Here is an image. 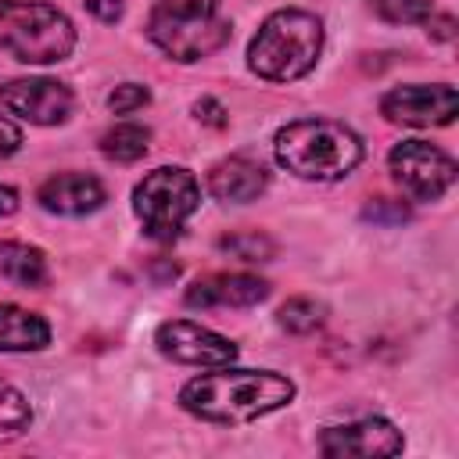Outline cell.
<instances>
[{"label":"cell","instance_id":"6da1fadb","mask_svg":"<svg viewBox=\"0 0 459 459\" xmlns=\"http://www.w3.org/2000/svg\"><path fill=\"white\" fill-rule=\"evenodd\" d=\"M294 398V384L269 369H219L190 380L179 405L208 423H247Z\"/></svg>","mask_w":459,"mask_h":459},{"label":"cell","instance_id":"7a4b0ae2","mask_svg":"<svg viewBox=\"0 0 459 459\" xmlns=\"http://www.w3.org/2000/svg\"><path fill=\"white\" fill-rule=\"evenodd\" d=\"M276 161L301 179H341L362 161L359 136L330 118H298L287 122L273 140Z\"/></svg>","mask_w":459,"mask_h":459},{"label":"cell","instance_id":"3957f363","mask_svg":"<svg viewBox=\"0 0 459 459\" xmlns=\"http://www.w3.org/2000/svg\"><path fill=\"white\" fill-rule=\"evenodd\" d=\"M323 50V22L308 11H276L247 47V65L269 82L301 79Z\"/></svg>","mask_w":459,"mask_h":459},{"label":"cell","instance_id":"277c9868","mask_svg":"<svg viewBox=\"0 0 459 459\" xmlns=\"http://www.w3.org/2000/svg\"><path fill=\"white\" fill-rule=\"evenodd\" d=\"M147 36L169 57L197 61L230 39V22L219 14V0H158L147 18Z\"/></svg>","mask_w":459,"mask_h":459},{"label":"cell","instance_id":"5b68a950","mask_svg":"<svg viewBox=\"0 0 459 459\" xmlns=\"http://www.w3.org/2000/svg\"><path fill=\"white\" fill-rule=\"evenodd\" d=\"M0 47L25 65H50L72 54L75 29L72 22L36 0H4L0 4Z\"/></svg>","mask_w":459,"mask_h":459},{"label":"cell","instance_id":"8992f818","mask_svg":"<svg viewBox=\"0 0 459 459\" xmlns=\"http://www.w3.org/2000/svg\"><path fill=\"white\" fill-rule=\"evenodd\" d=\"M201 190L186 169H154L133 190V208L143 222V233L154 240H172L197 212Z\"/></svg>","mask_w":459,"mask_h":459},{"label":"cell","instance_id":"52a82bcc","mask_svg":"<svg viewBox=\"0 0 459 459\" xmlns=\"http://www.w3.org/2000/svg\"><path fill=\"white\" fill-rule=\"evenodd\" d=\"M391 176L409 197L437 201L455 179V161L427 140H402L391 151Z\"/></svg>","mask_w":459,"mask_h":459},{"label":"cell","instance_id":"ba28073f","mask_svg":"<svg viewBox=\"0 0 459 459\" xmlns=\"http://www.w3.org/2000/svg\"><path fill=\"white\" fill-rule=\"evenodd\" d=\"M154 344L161 355L186 362V366H226L237 359V344L219 337L215 330H204L190 319H169L158 326Z\"/></svg>","mask_w":459,"mask_h":459},{"label":"cell","instance_id":"9c48e42d","mask_svg":"<svg viewBox=\"0 0 459 459\" xmlns=\"http://www.w3.org/2000/svg\"><path fill=\"white\" fill-rule=\"evenodd\" d=\"M0 104L36 126H57L72 115V90L57 79H11L0 86Z\"/></svg>","mask_w":459,"mask_h":459},{"label":"cell","instance_id":"30bf717a","mask_svg":"<svg viewBox=\"0 0 459 459\" xmlns=\"http://www.w3.org/2000/svg\"><path fill=\"white\" fill-rule=\"evenodd\" d=\"M380 111L391 122L402 126H448L459 111V97L452 86L437 82V86H394L384 100Z\"/></svg>","mask_w":459,"mask_h":459},{"label":"cell","instance_id":"8fae6325","mask_svg":"<svg viewBox=\"0 0 459 459\" xmlns=\"http://www.w3.org/2000/svg\"><path fill=\"white\" fill-rule=\"evenodd\" d=\"M323 455H355V459H373V455H394L402 452V434L387 420H359L344 427H326L319 437Z\"/></svg>","mask_w":459,"mask_h":459},{"label":"cell","instance_id":"7c38bea8","mask_svg":"<svg viewBox=\"0 0 459 459\" xmlns=\"http://www.w3.org/2000/svg\"><path fill=\"white\" fill-rule=\"evenodd\" d=\"M269 294V283L247 273H215L186 290L190 308H247Z\"/></svg>","mask_w":459,"mask_h":459},{"label":"cell","instance_id":"4fadbf2b","mask_svg":"<svg viewBox=\"0 0 459 459\" xmlns=\"http://www.w3.org/2000/svg\"><path fill=\"white\" fill-rule=\"evenodd\" d=\"M39 204L57 215H86L104 204V186L86 172H57L39 186Z\"/></svg>","mask_w":459,"mask_h":459},{"label":"cell","instance_id":"5bb4252c","mask_svg":"<svg viewBox=\"0 0 459 459\" xmlns=\"http://www.w3.org/2000/svg\"><path fill=\"white\" fill-rule=\"evenodd\" d=\"M265 183H269L265 169H262L258 161H251V158H240V154L219 161V165L208 172V190H212V197L233 201V204L255 201V197L265 190Z\"/></svg>","mask_w":459,"mask_h":459},{"label":"cell","instance_id":"9a60e30c","mask_svg":"<svg viewBox=\"0 0 459 459\" xmlns=\"http://www.w3.org/2000/svg\"><path fill=\"white\" fill-rule=\"evenodd\" d=\"M47 341L50 326L43 316L18 305H0V351H39Z\"/></svg>","mask_w":459,"mask_h":459},{"label":"cell","instance_id":"2e32d148","mask_svg":"<svg viewBox=\"0 0 459 459\" xmlns=\"http://www.w3.org/2000/svg\"><path fill=\"white\" fill-rule=\"evenodd\" d=\"M0 276L18 287H43L50 280V269H47V258L39 247L4 240L0 244Z\"/></svg>","mask_w":459,"mask_h":459},{"label":"cell","instance_id":"e0dca14e","mask_svg":"<svg viewBox=\"0 0 459 459\" xmlns=\"http://www.w3.org/2000/svg\"><path fill=\"white\" fill-rule=\"evenodd\" d=\"M147 143H151V133L143 126H136V122H122V126H115V129H108L100 136V151L108 158H115V161H136V158H143L147 154Z\"/></svg>","mask_w":459,"mask_h":459},{"label":"cell","instance_id":"ac0fdd59","mask_svg":"<svg viewBox=\"0 0 459 459\" xmlns=\"http://www.w3.org/2000/svg\"><path fill=\"white\" fill-rule=\"evenodd\" d=\"M32 420V409H29V398L11 387L7 380H0V441H11L18 437Z\"/></svg>","mask_w":459,"mask_h":459},{"label":"cell","instance_id":"d6986e66","mask_svg":"<svg viewBox=\"0 0 459 459\" xmlns=\"http://www.w3.org/2000/svg\"><path fill=\"white\" fill-rule=\"evenodd\" d=\"M219 247L240 262H269L276 255V244L265 237V233H226L219 237Z\"/></svg>","mask_w":459,"mask_h":459},{"label":"cell","instance_id":"ffe728a7","mask_svg":"<svg viewBox=\"0 0 459 459\" xmlns=\"http://www.w3.org/2000/svg\"><path fill=\"white\" fill-rule=\"evenodd\" d=\"M323 316H326V308L316 298H290L280 305V326L290 333H312L323 323Z\"/></svg>","mask_w":459,"mask_h":459},{"label":"cell","instance_id":"44dd1931","mask_svg":"<svg viewBox=\"0 0 459 459\" xmlns=\"http://www.w3.org/2000/svg\"><path fill=\"white\" fill-rule=\"evenodd\" d=\"M369 4L391 25H412V22H427L434 14V0H369Z\"/></svg>","mask_w":459,"mask_h":459},{"label":"cell","instance_id":"7402d4cb","mask_svg":"<svg viewBox=\"0 0 459 459\" xmlns=\"http://www.w3.org/2000/svg\"><path fill=\"white\" fill-rule=\"evenodd\" d=\"M147 100H151L147 86H140V82H122V86H115V90H111V97H108V108H111L115 115H129V111L143 108Z\"/></svg>","mask_w":459,"mask_h":459},{"label":"cell","instance_id":"603a6c76","mask_svg":"<svg viewBox=\"0 0 459 459\" xmlns=\"http://www.w3.org/2000/svg\"><path fill=\"white\" fill-rule=\"evenodd\" d=\"M366 219H373V222H405L409 208L391 201V197H377L373 204H366Z\"/></svg>","mask_w":459,"mask_h":459},{"label":"cell","instance_id":"cb8c5ba5","mask_svg":"<svg viewBox=\"0 0 459 459\" xmlns=\"http://www.w3.org/2000/svg\"><path fill=\"white\" fill-rule=\"evenodd\" d=\"M197 118L201 122H208V126H226V111H222V104L219 100H212V97H204V100H197Z\"/></svg>","mask_w":459,"mask_h":459},{"label":"cell","instance_id":"d4e9b609","mask_svg":"<svg viewBox=\"0 0 459 459\" xmlns=\"http://www.w3.org/2000/svg\"><path fill=\"white\" fill-rule=\"evenodd\" d=\"M18 143H22V129L14 122L0 118V158H7L11 151H18Z\"/></svg>","mask_w":459,"mask_h":459},{"label":"cell","instance_id":"484cf974","mask_svg":"<svg viewBox=\"0 0 459 459\" xmlns=\"http://www.w3.org/2000/svg\"><path fill=\"white\" fill-rule=\"evenodd\" d=\"M86 7H90L100 22H118V18H122V0H86Z\"/></svg>","mask_w":459,"mask_h":459},{"label":"cell","instance_id":"4316f807","mask_svg":"<svg viewBox=\"0 0 459 459\" xmlns=\"http://www.w3.org/2000/svg\"><path fill=\"white\" fill-rule=\"evenodd\" d=\"M427 25H430L427 32H434L437 39H452V29H455V22H452L448 14H445V18H437V22H430V18H427Z\"/></svg>","mask_w":459,"mask_h":459},{"label":"cell","instance_id":"83f0119b","mask_svg":"<svg viewBox=\"0 0 459 459\" xmlns=\"http://www.w3.org/2000/svg\"><path fill=\"white\" fill-rule=\"evenodd\" d=\"M14 208H18V194H14L11 186L0 183V215H11Z\"/></svg>","mask_w":459,"mask_h":459}]
</instances>
